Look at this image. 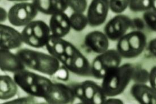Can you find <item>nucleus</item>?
I'll use <instances>...</instances> for the list:
<instances>
[{
  "instance_id": "15",
  "label": "nucleus",
  "mask_w": 156,
  "mask_h": 104,
  "mask_svg": "<svg viewBox=\"0 0 156 104\" xmlns=\"http://www.w3.org/2000/svg\"><path fill=\"white\" fill-rule=\"evenodd\" d=\"M24 63L10 50L0 49V69L3 72L16 73L26 69Z\"/></svg>"
},
{
  "instance_id": "2",
  "label": "nucleus",
  "mask_w": 156,
  "mask_h": 104,
  "mask_svg": "<svg viewBox=\"0 0 156 104\" xmlns=\"http://www.w3.org/2000/svg\"><path fill=\"white\" fill-rule=\"evenodd\" d=\"M13 79L18 86L30 96L45 100L48 95L53 82L45 76L23 70L14 74Z\"/></svg>"
},
{
  "instance_id": "17",
  "label": "nucleus",
  "mask_w": 156,
  "mask_h": 104,
  "mask_svg": "<svg viewBox=\"0 0 156 104\" xmlns=\"http://www.w3.org/2000/svg\"><path fill=\"white\" fill-rule=\"evenodd\" d=\"M70 0H33L38 12L45 15L52 16L65 12L69 8Z\"/></svg>"
},
{
  "instance_id": "1",
  "label": "nucleus",
  "mask_w": 156,
  "mask_h": 104,
  "mask_svg": "<svg viewBox=\"0 0 156 104\" xmlns=\"http://www.w3.org/2000/svg\"><path fill=\"white\" fill-rule=\"evenodd\" d=\"M16 54L29 69L45 75L55 76L62 81H66L69 79V71L50 54L26 48L18 50Z\"/></svg>"
},
{
  "instance_id": "14",
  "label": "nucleus",
  "mask_w": 156,
  "mask_h": 104,
  "mask_svg": "<svg viewBox=\"0 0 156 104\" xmlns=\"http://www.w3.org/2000/svg\"><path fill=\"white\" fill-rule=\"evenodd\" d=\"M108 39L105 34L96 30L86 35L84 39V45L91 51L100 54L108 49Z\"/></svg>"
},
{
  "instance_id": "11",
  "label": "nucleus",
  "mask_w": 156,
  "mask_h": 104,
  "mask_svg": "<svg viewBox=\"0 0 156 104\" xmlns=\"http://www.w3.org/2000/svg\"><path fill=\"white\" fill-rule=\"evenodd\" d=\"M109 10V0H92L86 16L89 25L91 27H97L103 24L106 20Z\"/></svg>"
},
{
  "instance_id": "34",
  "label": "nucleus",
  "mask_w": 156,
  "mask_h": 104,
  "mask_svg": "<svg viewBox=\"0 0 156 104\" xmlns=\"http://www.w3.org/2000/svg\"><path fill=\"white\" fill-rule=\"evenodd\" d=\"M9 1H11V2H28L30 0H8ZM33 1V0H32Z\"/></svg>"
},
{
  "instance_id": "16",
  "label": "nucleus",
  "mask_w": 156,
  "mask_h": 104,
  "mask_svg": "<svg viewBox=\"0 0 156 104\" xmlns=\"http://www.w3.org/2000/svg\"><path fill=\"white\" fill-rule=\"evenodd\" d=\"M49 27L52 35L64 37L69 33L72 29L69 17L65 12L54 14L50 18Z\"/></svg>"
},
{
  "instance_id": "3",
  "label": "nucleus",
  "mask_w": 156,
  "mask_h": 104,
  "mask_svg": "<svg viewBox=\"0 0 156 104\" xmlns=\"http://www.w3.org/2000/svg\"><path fill=\"white\" fill-rule=\"evenodd\" d=\"M135 67L126 63L109 71L102 79L101 87L105 95L114 97L122 94L133 78Z\"/></svg>"
},
{
  "instance_id": "32",
  "label": "nucleus",
  "mask_w": 156,
  "mask_h": 104,
  "mask_svg": "<svg viewBox=\"0 0 156 104\" xmlns=\"http://www.w3.org/2000/svg\"><path fill=\"white\" fill-rule=\"evenodd\" d=\"M123 102L122 101V100L116 99H108L106 100L105 104H123Z\"/></svg>"
},
{
  "instance_id": "30",
  "label": "nucleus",
  "mask_w": 156,
  "mask_h": 104,
  "mask_svg": "<svg viewBox=\"0 0 156 104\" xmlns=\"http://www.w3.org/2000/svg\"><path fill=\"white\" fill-rule=\"evenodd\" d=\"M148 49L150 52L156 58V38L153 39L149 42Z\"/></svg>"
},
{
  "instance_id": "4",
  "label": "nucleus",
  "mask_w": 156,
  "mask_h": 104,
  "mask_svg": "<svg viewBox=\"0 0 156 104\" xmlns=\"http://www.w3.org/2000/svg\"><path fill=\"white\" fill-rule=\"evenodd\" d=\"M147 46V37L141 31L135 30L126 34L119 39L116 50L122 58H135L143 53Z\"/></svg>"
},
{
  "instance_id": "31",
  "label": "nucleus",
  "mask_w": 156,
  "mask_h": 104,
  "mask_svg": "<svg viewBox=\"0 0 156 104\" xmlns=\"http://www.w3.org/2000/svg\"><path fill=\"white\" fill-rule=\"evenodd\" d=\"M8 19V12L6 11V10L3 8L0 9V22L1 23H3L6 20Z\"/></svg>"
},
{
  "instance_id": "9",
  "label": "nucleus",
  "mask_w": 156,
  "mask_h": 104,
  "mask_svg": "<svg viewBox=\"0 0 156 104\" xmlns=\"http://www.w3.org/2000/svg\"><path fill=\"white\" fill-rule=\"evenodd\" d=\"M132 20L123 14H118L112 18L105 25V34L108 38L112 41H118L131 27Z\"/></svg>"
},
{
  "instance_id": "25",
  "label": "nucleus",
  "mask_w": 156,
  "mask_h": 104,
  "mask_svg": "<svg viewBox=\"0 0 156 104\" xmlns=\"http://www.w3.org/2000/svg\"><path fill=\"white\" fill-rule=\"evenodd\" d=\"M69 7L73 12L83 13L87 7V0H70Z\"/></svg>"
},
{
  "instance_id": "18",
  "label": "nucleus",
  "mask_w": 156,
  "mask_h": 104,
  "mask_svg": "<svg viewBox=\"0 0 156 104\" xmlns=\"http://www.w3.org/2000/svg\"><path fill=\"white\" fill-rule=\"evenodd\" d=\"M131 93L140 104H156V91L144 84H133L131 88Z\"/></svg>"
},
{
  "instance_id": "8",
  "label": "nucleus",
  "mask_w": 156,
  "mask_h": 104,
  "mask_svg": "<svg viewBox=\"0 0 156 104\" xmlns=\"http://www.w3.org/2000/svg\"><path fill=\"white\" fill-rule=\"evenodd\" d=\"M37 13L38 10L33 2H17L9 9L8 20L14 26L25 27L34 21Z\"/></svg>"
},
{
  "instance_id": "26",
  "label": "nucleus",
  "mask_w": 156,
  "mask_h": 104,
  "mask_svg": "<svg viewBox=\"0 0 156 104\" xmlns=\"http://www.w3.org/2000/svg\"><path fill=\"white\" fill-rule=\"evenodd\" d=\"M148 79L149 73L146 70H135L132 79L136 82V83H145L148 81Z\"/></svg>"
},
{
  "instance_id": "5",
  "label": "nucleus",
  "mask_w": 156,
  "mask_h": 104,
  "mask_svg": "<svg viewBox=\"0 0 156 104\" xmlns=\"http://www.w3.org/2000/svg\"><path fill=\"white\" fill-rule=\"evenodd\" d=\"M23 43L35 48L46 46L51 35L49 26L41 20L33 21L21 32Z\"/></svg>"
},
{
  "instance_id": "22",
  "label": "nucleus",
  "mask_w": 156,
  "mask_h": 104,
  "mask_svg": "<svg viewBox=\"0 0 156 104\" xmlns=\"http://www.w3.org/2000/svg\"><path fill=\"white\" fill-rule=\"evenodd\" d=\"M128 8L133 12H145L152 10V0H129Z\"/></svg>"
},
{
  "instance_id": "10",
  "label": "nucleus",
  "mask_w": 156,
  "mask_h": 104,
  "mask_svg": "<svg viewBox=\"0 0 156 104\" xmlns=\"http://www.w3.org/2000/svg\"><path fill=\"white\" fill-rule=\"evenodd\" d=\"M62 64L68 71L76 75L81 76H91L90 63L76 47Z\"/></svg>"
},
{
  "instance_id": "33",
  "label": "nucleus",
  "mask_w": 156,
  "mask_h": 104,
  "mask_svg": "<svg viewBox=\"0 0 156 104\" xmlns=\"http://www.w3.org/2000/svg\"><path fill=\"white\" fill-rule=\"evenodd\" d=\"M152 10L156 11V0H152Z\"/></svg>"
},
{
  "instance_id": "20",
  "label": "nucleus",
  "mask_w": 156,
  "mask_h": 104,
  "mask_svg": "<svg viewBox=\"0 0 156 104\" xmlns=\"http://www.w3.org/2000/svg\"><path fill=\"white\" fill-rule=\"evenodd\" d=\"M18 85L10 76H0V99L9 100L13 98L18 92Z\"/></svg>"
},
{
  "instance_id": "29",
  "label": "nucleus",
  "mask_w": 156,
  "mask_h": 104,
  "mask_svg": "<svg viewBox=\"0 0 156 104\" xmlns=\"http://www.w3.org/2000/svg\"><path fill=\"white\" fill-rule=\"evenodd\" d=\"M145 25V23L144 20H142L140 18H135L132 20L131 27H133L137 30L141 31L142 30L144 29Z\"/></svg>"
},
{
  "instance_id": "24",
  "label": "nucleus",
  "mask_w": 156,
  "mask_h": 104,
  "mask_svg": "<svg viewBox=\"0 0 156 104\" xmlns=\"http://www.w3.org/2000/svg\"><path fill=\"white\" fill-rule=\"evenodd\" d=\"M143 19L149 29L156 32V11L152 9L144 12Z\"/></svg>"
},
{
  "instance_id": "7",
  "label": "nucleus",
  "mask_w": 156,
  "mask_h": 104,
  "mask_svg": "<svg viewBox=\"0 0 156 104\" xmlns=\"http://www.w3.org/2000/svg\"><path fill=\"white\" fill-rule=\"evenodd\" d=\"M122 59L116 50H108L99 54L91 64V76L97 79H103L109 71L119 67Z\"/></svg>"
},
{
  "instance_id": "19",
  "label": "nucleus",
  "mask_w": 156,
  "mask_h": 104,
  "mask_svg": "<svg viewBox=\"0 0 156 104\" xmlns=\"http://www.w3.org/2000/svg\"><path fill=\"white\" fill-rule=\"evenodd\" d=\"M69 42L62 38L51 35L45 47L49 54L63 63L66 58V50Z\"/></svg>"
},
{
  "instance_id": "13",
  "label": "nucleus",
  "mask_w": 156,
  "mask_h": 104,
  "mask_svg": "<svg viewBox=\"0 0 156 104\" xmlns=\"http://www.w3.org/2000/svg\"><path fill=\"white\" fill-rule=\"evenodd\" d=\"M23 43L21 33L11 26L2 23L0 25V49H16Z\"/></svg>"
},
{
  "instance_id": "28",
  "label": "nucleus",
  "mask_w": 156,
  "mask_h": 104,
  "mask_svg": "<svg viewBox=\"0 0 156 104\" xmlns=\"http://www.w3.org/2000/svg\"><path fill=\"white\" fill-rule=\"evenodd\" d=\"M148 81L151 87L156 91V66L152 67L149 72Z\"/></svg>"
},
{
  "instance_id": "12",
  "label": "nucleus",
  "mask_w": 156,
  "mask_h": 104,
  "mask_svg": "<svg viewBox=\"0 0 156 104\" xmlns=\"http://www.w3.org/2000/svg\"><path fill=\"white\" fill-rule=\"evenodd\" d=\"M76 99L71 87L60 83H54L45 101L48 104H72Z\"/></svg>"
},
{
  "instance_id": "6",
  "label": "nucleus",
  "mask_w": 156,
  "mask_h": 104,
  "mask_svg": "<svg viewBox=\"0 0 156 104\" xmlns=\"http://www.w3.org/2000/svg\"><path fill=\"white\" fill-rule=\"evenodd\" d=\"M76 98L84 104H104L107 96L102 88L92 80H85L71 86Z\"/></svg>"
},
{
  "instance_id": "23",
  "label": "nucleus",
  "mask_w": 156,
  "mask_h": 104,
  "mask_svg": "<svg viewBox=\"0 0 156 104\" xmlns=\"http://www.w3.org/2000/svg\"><path fill=\"white\" fill-rule=\"evenodd\" d=\"M129 0H109L110 10L115 14L123 13L129 6Z\"/></svg>"
},
{
  "instance_id": "21",
  "label": "nucleus",
  "mask_w": 156,
  "mask_h": 104,
  "mask_svg": "<svg viewBox=\"0 0 156 104\" xmlns=\"http://www.w3.org/2000/svg\"><path fill=\"white\" fill-rule=\"evenodd\" d=\"M70 25L72 29L74 31L80 32L86 28L89 25L87 16L83 13L73 12L69 17Z\"/></svg>"
},
{
  "instance_id": "27",
  "label": "nucleus",
  "mask_w": 156,
  "mask_h": 104,
  "mask_svg": "<svg viewBox=\"0 0 156 104\" xmlns=\"http://www.w3.org/2000/svg\"><path fill=\"white\" fill-rule=\"evenodd\" d=\"M35 97L30 96L18 98L9 101H6L5 104H34L35 103Z\"/></svg>"
}]
</instances>
